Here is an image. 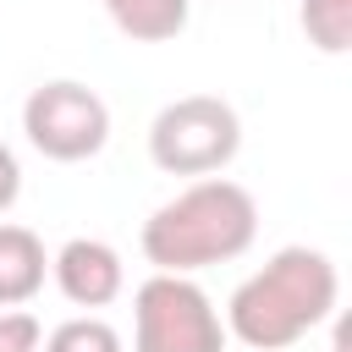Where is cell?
<instances>
[{
    "label": "cell",
    "mask_w": 352,
    "mask_h": 352,
    "mask_svg": "<svg viewBox=\"0 0 352 352\" xmlns=\"http://www.w3.org/2000/svg\"><path fill=\"white\" fill-rule=\"evenodd\" d=\"M341 302V275L336 258L319 248H280L253 270L231 302H226V336H236L253 352H286L308 330H319Z\"/></svg>",
    "instance_id": "cell-1"
},
{
    "label": "cell",
    "mask_w": 352,
    "mask_h": 352,
    "mask_svg": "<svg viewBox=\"0 0 352 352\" xmlns=\"http://www.w3.org/2000/svg\"><path fill=\"white\" fill-rule=\"evenodd\" d=\"M242 148V116L220 94H182L148 121V160L165 176H214Z\"/></svg>",
    "instance_id": "cell-3"
},
{
    "label": "cell",
    "mask_w": 352,
    "mask_h": 352,
    "mask_svg": "<svg viewBox=\"0 0 352 352\" xmlns=\"http://www.w3.org/2000/svg\"><path fill=\"white\" fill-rule=\"evenodd\" d=\"M22 132L44 160L82 165L110 143V104L88 82L55 77V82H38L22 99Z\"/></svg>",
    "instance_id": "cell-5"
},
{
    "label": "cell",
    "mask_w": 352,
    "mask_h": 352,
    "mask_svg": "<svg viewBox=\"0 0 352 352\" xmlns=\"http://www.w3.org/2000/svg\"><path fill=\"white\" fill-rule=\"evenodd\" d=\"M44 324L28 308H0V352H38Z\"/></svg>",
    "instance_id": "cell-11"
},
{
    "label": "cell",
    "mask_w": 352,
    "mask_h": 352,
    "mask_svg": "<svg viewBox=\"0 0 352 352\" xmlns=\"http://www.w3.org/2000/svg\"><path fill=\"white\" fill-rule=\"evenodd\" d=\"M16 198H22V165H16V154L0 143V214H6Z\"/></svg>",
    "instance_id": "cell-12"
},
{
    "label": "cell",
    "mask_w": 352,
    "mask_h": 352,
    "mask_svg": "<svg viewBox=\"0 0 352 352\" xmlns=\"http://www.w3.org/2000/svg\"><path fill=\"white\" fill-rule=\"evenodd\" d=\"M297 22H302L314 50H324V55H346L352 50V0H302Z\"/></svg>",
    "instance_id": "cell-9"
},
{
    "label": "cell",
    "mask_w": 352,
    "mask_h": 352,
    "mask_svg": "<svg viewBox=\"0 0 352 352\" xmlns=\"http://www.w3.org/2000/svg\"><path fill=\"white\" fill-rule=\"evenodd\" d=\"M104 16L132 38V44H165L187 28L192 0H99Z\"/></svg>",
    "instance_id": "cell-8"
},
{
    "label": "cell",
    "mask_w": 352,
    "mask_h": 352,
    "mask_svg": "<svg viewBox=\"0 0 352 352\" xmlns=\"http://www.w3.org/2000/svg\"><path fill=\"white\" fill-rule=\"evenodd\" d=\"M44 275H50V253H44L38 231L0 220V308L33 302L44 292Z\"/></svg>",
    "instance_id": "cell-7"
},
{
    "label": "cell",
    "mask_w": 352,
    "mask_h": 352,
    "mask_svg": "<svg viewBox=\"0 0 352 352\" xmlns=\"http://www.w3.org/2000/svg\"><path fill=\"white\" fill-rule=\"evenodd\" d=\"M336 352H346V346H336Z\"/></svg>",
    "instance_id": "cell-13"
},
{
    "label": "cell",
    "mask_w": 352,
    "mask_h": 352,
    "mask_svg": "<svg viewBox=\"0 0 352 352\" xmlns=\"http://www.w3.org/2000/svg\"><path fill=\"white\" fill-rule=\"evenodd\" d=\"M38 352H126V341H121V330H116L110 319L77 314V319H60V324L38 341Z\"/></svg>",
    "instance_id": "cell-10"
},
{
    "label": "cell",
    "mask_w": 352,
    "mask_h": 352,
    "mask_svg": "<svg viewBox=\"0 0 352 352\" xmlns=\"http://www.w3.org/2000/svg\"><path fill=\"white\" fill-rule=\"evenodd\" d=\"M50 275H55V286H60V297L72 302V308H110L116 297H121V286H126V264H121V253L110 248V242H99V236H72V242H60L55 253H50Z\"/></svg>",
    "instance_id": "cell-6"
},
{
    "label": "cell",
    "mask_w": 352,
    "mask_h": 352,
    "mask_svg": "<svg viewBox=\"0 0 352 352\" xmlns=\"http://www.w3.org/2000/svg\"><path fill=\"white\" fill-rule=\"evenodd\" d=\"M258 236V204L231 176H192L176 198H165L143 220V258L165 275H198L209 264H231Z\"/></svg>",
    "instance_id": "cell-2"
},
{
    "label": "cell",
    "mask_w": 352,
    "mask_h": 352,
    "mask_svg": "<svg viewBox=\"0 0 352 352\" xmlns=\"http://www.w3.org/2000/svg\"><path fill=\"white\" fill-rule=\"evenodd\" d=\"M132 352H226V319L192 275L154 270L132 292Z\"/></svg>",
    "instance_id": "cell-4"
}]
</instances>
